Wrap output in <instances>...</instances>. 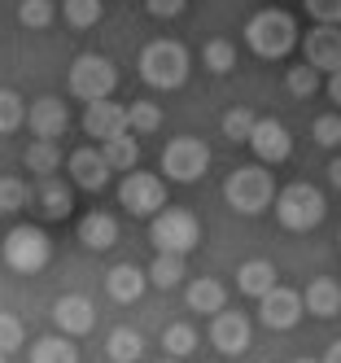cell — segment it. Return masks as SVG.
<instances>
[{"instance_id": "39", "label": "cell", "mask_w": 341, "mask_h": 363, "mask_svg": "<svg viewBox=\"0 0 341 363\" xmlns=\"http://www.w3.org/2000/svg\"><path fill=\"white\" fill-rule=\"evenodd\" d=\"M306 13L315 22H341V0H306Z\"/></svg>"}, {"instance_id": "12", "label": "cell", "mask_w": 341, "mask_h": 363, "mask_svg": "<svg viewBox=\"0 0 341 363\" xmlns=\"http://www.w3.org/2000/svg\"><path fill=\"white\" fill-rule=\"evenodd\" d=\"M250 149H254L258 162L280 167V162H289V153H294V136H289V127L280 118H258L254 136H250Z\"/></svg>"}, {"instance_id": "10", "label": "cell", "mask_w": 341, "mask_h": 363, "mask_svg": "<svg viewBox=\"0 0 341 363\" xmlns=\"http://www.w3.org/2000/svg\"><path fill=\"white\" fill-rule=\"evenodd\" d=\"M110 158H105V149H92V145H84V149H74L70 153V162H66V175L74 179V189H84V193H101L105 184H110Z\"/></svg>"}, {"instance_id": "6", "label": "cell", "mask_w": 341, "mask_h": 363, "mask_svg": "<svg viewBox=\"0 0 341 363\" xmlns=\"http://www.w3.org/2000/svg\"><path fill=\"white\" fill-rule=\"evenodd\" d=\"M272 211H276L280 228L311 232V228H320V219H324V193L315 189V184H306V179H298V184H284L280 189Z\"/></svg>"}, {"instance_id": "21", "label": "cell", "mask_w": 341, "mask_h": 363, "mask_svg": "<svg viewBox=\"0 0 341 363\" xmlns=\"http://www.w3.org/2000/svg\"><path fill=\"white\" fill-rule=\"evenodd\" d=\"M189 311H197V315H219V311L228 306V284H219L215 276H201L189 284Z\"/></svg>"}, {"instance_id": "14", "label": "cell", "mask_w": 341, "mask_h": 363, "mask_svg": "<svg viewBox=\"0 0 341 363\" xmlns=\"http://www.w3.org/2000/svg\"><path fill=\"white\" fill-rule=\"evenodd\" d=\"M302 306H306L302 294L280 289V284H276L272 294H262V298H258V320L267 324V328H276V333H284V328H294V324L302 320Z\"/></svg>"}, {"instance_id": "2", "label": "cell", "mask_w": 341, "mask_h": 363, "mask_svg": "<svg viewBox=\"0 0 341 363\" xmlns=\"http://www.w3.org/2000/svg\"><path fill=\"white\" fill-rule=\"evenodd\" d=\"M276 197H280V189H276L267 167H236L223 179V201L236 215H262L276 206Z\"/></svg>"}, {"instance_id": "42", "label": "cell", "mask_w": 341, "mask_h": 363, "mask_svg": "<svg viewBox=\"0 0 341 363\" xmlns=\"http://www.w3.org/2000/svg\"><path fill=\"white\" fill-rule=\"evenodd\" d=\"M328 101L341 110V70H332V74H328Z\"/></svg>"}, {"instance_id": "20", "label": "cell", "mask_w": 341, "mask_h": 363, "mask_svg": "<svg viewBox=\"0 0 341 363\" xmlns=\"http://www.w3.org/2000/svg\"><path fill=\"white\" fill-rule=\"evenodd\" d=\"M145 284H153L149 280V272H140L136 263H118V267H110V276H105V289H110V298L114 302H140V294H145Z\"/></svg>"}, {"instance_id": "27", "label": "cell", "mask_w": 341, "mask_h": 363, "mask_svg": "<svg viewBox=\"0 0 341 363\" xmlns=\"http://www.w3.org/2000/svg\"><path fill=\"white\" fill-rule=\"evenodd\" d=\"M184 258H189V254H157L153 267H149V280L157 284V289H175V284H184V276H189Z\"/></svg>"}, {"instance_id": "30", "label": "cell", "mask_w": 341, "mask_h": 363, "mask_svg": "<svg viewBox=\"0 0 341 363\" xmlns=\"http://www.w3.org/2000/svg\"><path fill=\"white\" fill-rule=\"evenodd\" d=\"M193 350H197L193 324H171V328L162 333V354H167V359H189Z\"/></svg>"}, {"instance_id": "3", "label": "cell", "mask_w": 341, "mask_h": 363, "mask_svg": "<svg viewBox=\"0 0 341 363\" xmlns=\"http://www.w3.org/2000/svg\"><path fill=\"white\" fill-rule=\"evenodd\" d=\"M5 267L18 272V276H40L48 263H52V241L48 232L35 228V223H18L5 232Z\"/></svg>"}, {"instance_id": "17", "label": "cell", "mask_w": 341, "mask_h": 363, "mask_svg": "<svg viewBox=\"0 0 341 363\" xmlns=\"http://www.w3.org/2000/svg\"><path fill=\"white\" fill-rule=\"evenodd\" d=\"M52 320H57L62 333L84 337V333H92V324H96V311H92V302H88L84 294H66V298H57V306H52Z\"/></svg>"}, {"instance_id": "8", "label": "cell", "mask_w": 341, "mask_h": 363, "mask_svg": "<svg viewBox=\"0 0 341 363\" xmlns=\"http://www.w3.org/2000/svg\"><path fill=\"white\" fill-rule=\"evenodd\" d=\"M206 167H210V149L197 136H175L162 149V175L175 179V184H193V179L206 175Z\"/></svg>"}, {"instance_id": "28", "label": "cell", "mask_w": 341, "mask_h": 363, "mask_svg": "<svg viewBox=\"0 0 341 363\" xmlns=\"http://www.w3.org/2000/svg\"><path fill=\"white\" fill-rule=\"evenodd\" d=\"M57 167H62V145H52L48 136H35V145H26V171L52 175Z\"/></svg>"}, {"instance_id": "19", "label": "cell", "mask_w": 341, "mask_h": 363, "mask_svg": "<svg viewBox=\"0 0 341 363\" xmlns=\"http://www.w3.org/2000/svg\"><path fill=\"white\" fill-rule=\"evenodd\" d=\"M79 245L92 250V254L114 250L118 245V219L114 215H101V211L84 215V219H79Z\"/></svg>"}, {"instance_id": "43", "label": "cell", "mask_w": 341, "mask_h": 363, "mask_svg": "<svg viewBox=\"0 0 341 363\" xmlns=\"http://www.w3.org/2000/svg\"><path fill=\"white\" fill-rule=\"evenodd\" d=\"M328 179H332V189L341 193V158H332V162H328Z\"/></svg>"}, {"instance_id": "31", "label": "cell", "mask_w": 341, "mask_h": 363, "mask_svg": "<svg viewBox=\"0 0 341 363\" xmlns=\"http://www.w3.org/2000/svg\"><path fill=\"white\" fill-rule=\"evenodd\" d=\"M52 18H57V5H52V0H22V5H18V22L26 31L52 27Z\"/></svg>"}, {"instance_id": "7", "label": "cell", "mask_w": 341, "mask_h": 363, "mask_svg": "<svg viewBox=\"0 0 341 363\" xmlns=\"http://www.w3.org/2000/svg\"><path fill=\"white\" fill-rule=\"evenodd\" d=\"M66 84H70V96H79V101L88 106V101L114 96V88H118V70H114V62H110V57H101V53H84V57H74V62H70Z\"/></svg>"}, {"instance_id": "13", "label": "cell", "mask_w": 341, "mask_h": 363, "mask_svg": "<svg viewBox=\"0 0 341 363\" xmlns=\"http://www.w3.org/2000/svg\"><path fill=\"white\" fill-rule=\"evenodd\" d=\"M131 127V106H118V101L110 96H101V101H88V110H84V132L92 140H110L118 132H127Z\"/></svg>"}, {"instance_id": "37", "label": "cell", "mask_w": 341, "mask_h": 363, "mask_svg": "<svg viewBox=\"0 0 341 363\" xmlns=\"http://www.w3.org/2000/svg\"><path fill=\"white\" fill-rule=\"evenodd\" d=\"M162 127V110L153 106V101H131V132L136 136H149Z\"/></svg>"}, {"instance_id": "5", "label": "cell", "mask_w": 341, "mask_h": 363, "mask_svg": "<svg viewBox=\"0 0 341 363\" xmlns=\"http://www.w3.org/2000/svg\"><path fill=\"white\" fill-rule=\"evenodd\" d=\"M140 79L149 88H179L184 79H189V48L175 44V40H153L145 44V53H140Z\"/></svg>"}, {"instance_id": "16", "label": "cell", "mask_w": 341, "mask_h": 363, "mask_svg": "<svg viewBox=\"0 0 341 363\" xmlns=\"http://www.w3.org/2000/svg\"><path fill=\"white\" fill-rule=\"evenodd\" d=\"M210 342H215L219 354H241L250 346V320L241 315V311H219L215 324H210Z\"/></svg>"}, {"instance_id": "26", "label": "cell", "mask_w": 341, "mask_h": 363, "mask_svg": "<svg viewBox=\"0 0 341 363\" xmlns=\"http://www.w3.org/2000/svg\"><path fill=\"white\" fill-rule=\"evenodd\" d=\"M105 354L114 363H136V359H145V337L136 328H114L110 342H105Z\"/></svg>"}, {"instance_id": "24", "label": "cell", "mask_w": 341, "mask_h": 363, "mask_svg": "<svg viewBox=\"0 0 341 363\" xmlns=\"http://www.w3.org/2000/svg\"><path fill=\"white\" fill-rule=\"evenodd\" d=\"M26 359H31V363H74L79 350H74V337L62 333V337H40V342H31Z\"/></svg>"}, {"instance_id": "25", "label": "cell", "mask_w": 341, "mask_h": 363, "mask_svg": "<svg viewBox=\"0 0 341 363\" xmlns=\"http://www.w3.org/2000/svg\"><path fill=\"white\" fill-rule=\"evenodd\" d=\"M101 149H105V158H110V167L114 171H136V162H140V145H136V132H118V136H110V140H101Z\"/></svg>"}, {"instance_id": "44", "label": "cell", "mask_w": 341, "mask_h": 363, "mask_svg": "<svg viewBox=\"0 0 341 363\" xmlns=\"http://www.w3.org/2000/svg\"><path fill=\"white\" fill-rule=\"evenodd\" d=\"M324 359H328V363H341V342H332V346H328V354H324Z\"/></svg>"}, {"instance_id": "41", "label": "cell", "mask_w": 341, "mask_h": 363, "mask_svg": "<svg viewBox=\"0 0 341 363\" xmlns=\"http://www.w3.org/2000/svg\"><path fill=\"white\" fill-rule=\"evenodd\" d=\"M0 350H5V359L18 354V315H5V342H0Z\"/></svg>"}, {"instance_id": "23", "label": "cell", "mask_w": 341, "mask_h": 363, "mask_svg": "<svg viewBox=\"0 0 341 363\" xmlns=\"http://www.w3.org/2000/svg\"><path fill=\"white\" fill-rule=\"evenodd\" d=\"M236 289H241L245 298H262L276 289V267L267 263V258H250V263H241V272H236Z\"/></svg>"}, {"instance_id": "34", "label": "cell", "mask_w": 341, "mask_h": 363, "mask_svg": "<svg viewBox=\"0 0 341 363\" xmlns=\"http://www.w3.org/2000/svg\"><path fill=\"white\" fill-rule=\"evenodd\" d=\"M254 127H258V118L250 114V110H228L223 114V136L232 140V145H250V136H254Z\"/></svg>"}, {"instance_id": "4", "label": "cell", "mask_w": 341, "mask_h": 363, "mask_svg": "<svg viewBox=\"0 0 341 363\" xmlns=\"http://www.w3.org/2000/svg\"><path fill=\"white\" fill-rule=\"evenodd\" d=\"M149 241L157 254H193L197 241H201V223L193 211L184 206H162L149 223Z\"/></svg>"}, {"instance_id": "38", "label": "cell", "mask_w": 341, "mask_h": 363, "mask_svg": "<svg viewBox=\"0 0 341 363\" xmlns=\"http://www.w3.org/2000/svg\"><path fill=\"white\" fill-rule=\"evenodd\" d=\"M311 136H315V145L337 149L341 145V114H320V118H315V127H311Z\"/></svg>"}, {"instance_id": "36", "label": "cell", "mask_w": 341, "mask_h": 363, "mask_svg": "<svg viewBox=\"0 0 341 363\" xmlns=\"http://www.w3.org/2000/svg\"><path fill=\"white\" fill-rule=\"evenodd\" d=\"M26 201H31L26 179H18V175H5V179H0V211H5V215H18Z\"/></svg>"}, {"instance_id": "15", "label": "cell", "mask_w": 341, "mask_h": 363, "mask_svg": "<svg viewBox=\"0 0 341 363\" xmlns=\"http://www.w3.org/2000/svg\"><path fill=\"white\" fill-rule=\"evenodd\" d=\"M26 127H31V136L62 140L66 127H70V114L57 96H40V101H31V110H26Z\"/></svg>"}, {"instance_id": "1", "label": "cell", "mask_w": 341, "mask_h": 363, "mask_svg": "<svg viewBox=\"0 0 341 363\" xmlns=\"http://www.w3.org/2000/svg\"><path fill=\"white\" fill-rule=\"evenodd\" d=\"M245 44H250V53L262 57V62H276L284 53H294V48L302 44L298 35V22L289 18L284 9H262L245 22Z\"/></svg>"}, {"instance_id": "35", "label": "cell", "mask_w": 341, "mask_h": 363, "mask_svg": "<svg viewBox=\"0 0 341 363\" xmlns=\"http://www.w3.org/2000/svg\"><path fill=\"white\" fill-rule=\"evenodd\" d=\"M320 66H311V62H302V66H294V70H289L284 74V84H289V92H294V96H315V92H320Z\"/></svg>"}, {"instance_id": "29", "label": "cell", "mask_w": 341, "mask_h": 363, "mask_svg": "<svg viewBox=\"0 0 341 363\" xmlns=\"http://www.w3.org/2000/svg\"><path fill=\"white\" fill-rule=\"evenodd\" d=\"M101 0H62V18L70 22L74 31H88V27H96L101 22Z\"/></svg>"}, {"instance_id": "33", "label": "cell", "mask_w": 341, "mask_h": 363, "mask_svg": "<svg viewBox=\"0 0 341 363\" xmlns=\"http://www.w3.org/2000/svg\"><path fill=\"white\" fill-rule=\"evenodd\" d=\"M26 110H31V106H22V96L13 88H5V92H0V132L13 136L18 127L26 123Z\"/></svg>"}, {"instance_id": "11", "label": "cell", "mask_w": 341, "mask_h": 363, "mask_svg": "<svg viewBox=\"0 0 341 363\" xmlns=\"http://www.w3.org/2000/svg\"><path fill=\"white\" fill-rule=\"evenodd\" d=\"M302 53L324 74L341 70V22H315V27L306 31V40H302Z\"/></svg>"}, {"instance_id": "40", "label": "cell", "mask_w": 341, "mask_h": 363, "mask_svg": "<svg viewBox=\"0 0 341 363\" xmlns=\"http://www.w3.org/2000/svg\"><path fill=\"white\" fill-rule=\"evenodd\" d=\"M145 5H149V13H153V18H179L189 0H145Z\"/></svg>"}, {"instance_id": "18", "label": "cell", "mask_w": 341, "mask_h": 363, "mask_svg": "<svg viewBox=\"0 0 341 363\" xmlns=\"http://www.w3.org/2000/svg\"><path fill=\"white\" fill-rule=\"evenodd\" d=\"M74 184V179H70ZM66 179L57 175H40V189H35V206H40V215L44 219H66L74 211V193H70Z\"/></svg>"}, {"instance_id": "22", "label": "cell", "mask_w": 341, "mask_h": 363, "mask_svg": "<svg viewBox=\"0 0 341 363\" xmlns=\"http://www.w3.org/2000/svg\"><path fill=\"white\" fill-rule=\"evenodd\" d=\"M306 311H311V315H320V320L341 315V280H332V276L311 280L306 284Z\"/></svg>"}, {"instance_id": "32", "label": "cell", "mask_w": 341, "mask_h": 363, "mask_svg": "<svg viewBox=\"0 0 341 363\" xmlns=\"http://www.w3.org/2000/svg\"><path fill=\"white\" fill-rule=\"evenodd\" d=\"M201 66H206L210 74H228V70L236 66V44H232V40H210V44L201 48Z\"/></svg>"}, {"instance_id": "9", "label": "cell", "mask_w": 341, "mask_h": 363, "mask_svg": "<svg viewBox=\"0 0 341 363\" xmlns=\"http://www.w3.org/2000/svg\"><path fill=\"white\" fill-rule=\"evenodd\" d=\"M118 206L136 219H153L167 206V184L149 171H127V179L118 184Z\"/></svg>"}]
</instances>
